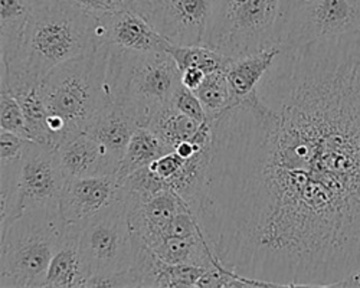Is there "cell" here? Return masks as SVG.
<instances>
[{
    "mask_svg": "<svg viewBox=\"0 0 360 288\" xmlns=\"http://www.w3.org/2000/svg\"><path fill=\"white\" fill-rule=\"evenodd\" d=\"M195 93L207 114V119L212 122L235 105L225 70L206 74Z\"/></svg>",
    "mask_w": 360,
    "mask_h": 288,
    "instance_id": "25",
    "label": "cell"
},
{
    "mask_svg": "<svg viewBox=\"0 0 360 288\" xmlns=\"http://www.w3.org/2000/svg\"><path fill=\"white\" fill-rule=\"evenodd\" d=\"M196 216L219 264L265 287L360 270V32L281 51L214 122Z\"/></svg>",
    "mask_w": 360,
    "mask_h": 288,
    "instance_id": "1",
    "label": "cell"
},
{
    "mask_svg": "<svg viewBox=\"0 0 360 288\" xmlns=\"http://www.w3.org/2000/svg\"><path fill=\"white\" fill-rule=\"evenodd\" d=\"M205 75L206 74L199 68H188V70L180 71V82H182V85L186 86V89L195 91L202 84Z\"/></svg>",
    "mask_w": 360,
    "mask_h": 288,
    "instance_id": "31",
    "label": "cell"
},
{
    "mask_svg": "<svg viewBox=\"0 0 360 288\" xmlns=\"http://www.w3.org/2000/svg\"><path fill=\"white\" fill-rule=\"evenodd\" d=\"M118 196L120 181L117 175L68 179L59 199V212L65 226L81 223Z\"/></svg>",
    "mask_w": 360,
    "mask_h": 288,
    "instance_id": "11",
    "label": "cell"
},
{
    "mask_svg": "<svg viewBox=\"0 0 360 288\" xmlns=\"http://www.w3.org/2000/svg\"><path fill=\"white\" fill-rule=\"evenodd\" d=\"M107 85L110 100L147 126L159 110L172 104L182 82L167 51L139 52L110 45Z\"/></svg>",
    "mask_w": 360,
    "mask_h": 288,
    "instance_id": "4",
    "label": "cell"
},
{
    "mask_svg": "<svg viewBox=\"0 0 360 288\" xmlns=\"http://www.w3.org/2000/svg\"><path fill=\"white\" fill-rule=\"evenodd\" d=\"M0 79H5L11 91L19 101L29 133V140L45 144V146L55 148L53 136L48 126V108L42 96L41 82L35 78L9 74L2 68Z\"/></svg>",
    "mask_w": 360,
    "mask_h": 288,
    "instance_id": "16",
    "label": "cell"
},
{
    "mask_svg": "<svg viewBox=\"0 0 360 288\" xmlns=\"http://www.w3.org/2000/svg\"><path fill=\"white\" fill-rule=\"evenodd\" d=\"M360 32V0H307L278 18L276 45L281 51Z\"/></svg>",
    "mask_w": 360,
    "mask_h": 288,
    "instance_id": "8",
    "label": "cell"
},
{
    "mask_svg": "<svg viewBox=\"0 0 360 288\" xmlns=\"http://www.w3.org/2000/svg\"><path fill=\"white\" fill-rule=\"evenodd\" d=\"M32 0H0V55L2 64H11L18 56Z\"/></svg>",
    "mask_w": 360,
    "mask_h": 288,
    "instance_id": "21",
    "label": "cell"
},
{
    "mask_svg": "<svg viewBox=\"0 0 360 288\" xmlns=\"http://www.w3.org/2000/svg\"><path fill=\"white\" fill-rule=\"evenodd\" d=\"M335 287H342V288H360V270L350 274L345 280L339 281L335 284Z\"/></svg>",
    "mask_w": 360,
    "mask_h": 288,
    "instance_id": "32",
    "label": "cell"
},
{
    "mask_svg": "<svg viewBox=\"0 0 360 288\" xmlns=\"http://www.w3.org/2000/svg\"><path fill=\"white\" fill-rule=\"evenodd\" d=\"M79 225V251L88 280L131 270L134 234L122 197L118 196Z\"/></svg>",
    "mask_w": 360,
    "mask_h": 288,
    "instance_id": "7",
    "label": "cell"
},
{
    "mask_svg": "<svg viewBox=\"0 0 360 288\" xmlns=\"http://www.w3.org/2000/svg\"><path fill=\"white\" fill-rule=\"evenodd\" d=\"M56 152L67 179L117 175L120 167V162L85 131L64 140Z\"/></svg>",
    "mask_w": 360,
    "mask_h": 288,
    "instance_id": "15",
    "label": "cell"
},
{
    "mask_svg": "<svg viewBox=\"0 0 360 288\" xmlns=\"http://www.w3.org/2000/svg\"><path fill=\"white\" fill-rule=\"evenodd\" d=\"M170 152L173 150L152 129L147 126L139 127L134 131L129 143V148L122 159V163H120V167L117 170L118 181H124L131 173L148 166L152 162L160 159Z\"/></svg>",
    "mask_w": 360,
    "mask_h": 288,
    "instance_id": "22",
    "label": "cell"
},
{
    "mask_svg": "<svg viewBox=\"0 0 360 288\" xmlns=\"http://www.w3.org/2000/svg\"><path fill=\"white\" fill-rule=\"evenodd\" d=\"M280 53L281 49L274 45L257 53L232 58L225 68V74L235 104L247 98L257 89V85L264 78L266 71L271 68Z\"/></svg>",
    "mask_w": 360,
    "mask_h": 288,
    "instance_id": "20",
    "label": "cell"
},
{
    "mask_svg": "<svg viewBox=\"0 0 360 288\" xmlns=\"http://www.w3.org/2000/svg\"><path fill=\"white\" fill-rule=\"evenodd\" d=\"M72 2L100 19L129 6L131 0H72Z\"/></svg>",
    "mask_w": 360,
    "mask_h": 288,
    "instance_id": "30",
    "label": "cell"
},
{
    "mask_svg": "<svg viewBox=\"0 0 360 288\" xmlns=\"http://www.w3.org/2000/svg\"><path fill=\"white\" fill-rule=\"evenodd\" d=\"M215 0H131L137 11L172 45H203Z\"/></svg>",
    "mask_w": 360,
    "mask_h": 288,
    "instance_id": "9",
    "label": "cell"
},
{
    "mask_svg": "<svg viewBox=\"0 0 360 288\" xmlns=\"http://www.w3.org/2000/svg\"><path fill=\"white\" fill-rule=\"evenodd\" d=\"M172 104L180 112L189 115V117H192L200 123L207 120V114H206L199 97L196 96V93L186 89V86H184V85L179 86V90H177Z\"/></svg>",
    "mask_w": 360,
    "mask_h": 288,
    "instance_id": "28",
    "label": "cell"
},
{
    "mask_svg": "<svg viewBox=\"0 0 360 288\" xmlns=\"http://www.w3.org/2000/svg\"><path fill=\"white\" fill-rule=\"evenodd\" d=\"M122 199L126 204L133 233L150 248H155L159 244L163 229L176 215L191 209L186 200L170 189L162 190L144 200Z\"/></svg>",
    "mask_w": 360,
    "mask_h": 288,
    "instance_id": "12",
    "label": "cell"
},
{
    "mask_svg": "<svg viewBox=\"0 0 360 288\" xmlns=\"http://www.w3.org/2000/svg\"><path fill=\"white\" fill-rule=\"evenodd\" d=\"M108 49L104 44L55 67L41 82L48 108V126L58 148L86 130L111 103L107 85Z\"/></svg>",
    "mask_w": 360,
    "mask_h": 288,
    "instance_id": "3",
    "label": "cell"
},
{
    "mask_svg": "<svg viewBox=\"0 0 360 288\" xmlns=\"http://www.w3.org/2000/svg\"><path fill=\"white\" fill-rule=\"evenodd\" d=\"M131 270L137 287L188 288L198 287L209 268L189 264H167L156 255L153 248L134 234V263Z\"/></svg>",
    "mask_w": 360,
    "mask_h": 288,
    "instance_id": "13",
    "label": "cell"
},
{
    "mask_svg": "<svg viewBox=\"0 0 360 288\" xmlns=\"http://www.w3.org/2000/svg\"><path fill=\"white\" fill-rule=\"evenodd\" d=\"M105 44L139 52L167 51V42L137 11L126 6L100 18Z\"/></svg>",
    "mask_w": 360,
    "mask_h": 288,
    "instance_id": "14",
    "label": "cell"
},
{
    "mask_svg": "<svg viewBox=\"0 0 360 288\" xmlns=\"http://www.w3.org/2000/svg\"><path fill=\"white\" fill-rule=\"evenodd\" d=\"M147 127L152 129L167 146L174 150L184 141H205L214 137V122L206 120L203 123L180 112L173 104L159 110Z\"/></svg>",
    "mask_w": 360,
    "mask_h": 288,
    "instance_id": "19",
    "label": "cell"
},
{
    "mask_svg": "<svg viewBox=\"0 0 360 288\" xmlns=\"http://www.w3.org/2000/svg\"><path fill=\"white\" fill-rule=\"evenodd\" d=\"M153 251L167 264H189L206 268L222 267L212 248L209 247L205 234L191 238L167 240L153 248Z\"/></svg>",
    "mask_w": 360,
    "mask_h": 288,
    "instance_id": "23",
    "label": "cell"
},
{
    "mask_svg": "<svg viewBox=\"0 0 360 288\" xmlns=\"http://www.w3.org/2000/svg\"><path fill=\"white\" fill-rule=\"evenodd\" d=\"M29 143H31L29 138L0 130V162L22 160Z\"/></svg>",
    "mask_w": 360,
    "mask_h": 288,
    "instance_id": "29",
    "label": "cell"
},
{
    "mask_svg": "<svg viewBox=\"0 0 360 288\" xmlns=\"http://www.w3.org/2000/svg\"><path fill=\"white\" fill-rule=\"evenodd\" d=\"M304 2H307V0H280V16L285 15L290 9H292L298 5H302Z\"/></svg>",
    "mask_w": 360,
    "mask_h": 288,
    "instance_id": "33",
    "label": "cell"
},
{
    "mask_svg": "<svg viewBox=\"0 0 360 288\" xmlns=\"http://www.w3.org/2000/svg\"><path fill=\"white\" fill-rule=\"evenodd\" d=\"M278 16L280 0H215L203 45L229 58L257 53L276 45Z\"/></svg>",
    "mask_w": 360,
    "mask_h": 288,
    "instance_id": "6",
    "label": "cell"
},
{
    "mask_svg": "<svg viewBox=\"0 0 360 288\" xmlns=\"http://www.w3.org/2000/svg\"><path fill=\"white\" fill-rule=\"evenodd\" d=\"M167 52L173 56L180 71L188 68H199L205 74H211L219 70H225L232 60V58L205 45L179 46L170 44Z\"/></svg>",
    "mask_w": 360,
    "mask_h": 288,
    "instance_id": "26",
    "label": "cell"
},
{
    "mask_svg": "<svg viewBox=\"0 0 360 288\" xmlns=\"http://www.w3.org/2000/svg\"><path fill=\"white\" fill-rule=\"evenodd\" d=\"M64 237L65 223L59 207L25 211L0 235V287L41 288Z\"/></svg>",
    "mask_w": 360,
    "mask_h": 288,
    "instance_id": "5",
    "label": "cell"
},
{
    "mask_svg": "<svg viewBox=\"0 0 360 288\" xmlns=\"http://www.w3.org/2000/svg\"><path fill=\"white\" fill-rule=\"evenodd\" d=\"M81 225L65 226L63 245L53 255L41 288H85L86 273L79 251Z\"/></svg>",
    "mask_w": 360,
    "mask_h": 288,
    "instance_id": "17",
    "label": "cell"
},
{
    "mask_svg": "<svg viewBox=\"0 0 360 288\" xmlns=\"http://www.w3.org/2000/svg\"><path fill=\"white\" fill-rule=\"evenodd\" d=\"M67 176L55 148L32 141L26 148L19 178L22 211L59 207Z\"/></svg>",
    "mask_w": 360,
    "mask_h": 288,
    "instance_id": "10",
    "label": "cell"
},
{
    "mask_svg": "<svg viewBox=\"0 0 360 288\" xmlns=\"http://www.w3.org/2000/svg\"><path fill=\"white\" fill-rule=\"evenodd\" d=\"M104 44L100 19L72 0H32L20 51L2 68L42 81L55 67Z\"/></svg>",
    "mask_w": 360,
    "mask_h": 288,
    "instance_id": "2",
    "label": "cell"
},
{
    "mask_svg": "<svg viewBox=\"0 0 360 288\" xmlns=\"http://www.w3.org/2000/svg\"><path fill=\"white\" fill-rule=\"evenodd\" d=\"M0 130L29 138L22 107L5 79H0Z\"/></svg>",
    "mask_w": 360,
    "mask_h": 288,
    "instance_id": "27",
    "label": "cell"
},
{
    "mask_svg": "<svg viewBox=\"0 0 360 288\" xmlns=\"http://www.w3.org/2000/svg\"><path fill=\"white\" fill-rule=\"evenodd\" d=\"M141 127L133 115L117 103H110L85 130L120 163L134 131Z\"/></svg>",
    "mask_w": 360,
    "mask_h": 288,
    "instance_id": "18",
    "label": "cell"
},
{
    "mask_svg": "<svg viewBox=\"0 0 360 288\" xmlns=\"http://www.w3.org/2000/svg\"><path fill=\"white\" fill-rule=\"evenodd\" d=\"M22 160L0 162V235H4L9 226L23 214L20 207L19 178Z\"/></svg>",
    "mask_w": 360,
    "mask_h": 288,
    "instance_id": "24",
    "label": "cell"
}]
</instances>
